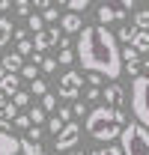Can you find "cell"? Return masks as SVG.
Wrapping results in <instances>:
<instances>
[{
	"instance_id": "cell-17",
	"label": "cell",
	"mask_w": 149,
	"mask_h": 155,
	"mask_svg": "<svg viewBox=\"0 0 149 155\" xmlns=\"http://www.w3.org/2000/svg\"><path fill=\"white\" fill-rule=\"evenodd\" d=\"M134 30H149V9H140L134 15Z\"/></svg>"
},
{
	"instance_id": "cell-11",
	"label": "cell",
	"mask_w": 149,
	"mask_h": 155,
	"mask_svg": "<svg viewBox=\"0 0 149 155\" xmlns=\"http://www.w3.org/2000/svg\"><path fill=\"white\" fill-rule=\"evenodd\" d=\"M60 30L63 33H81V15L78 12H66L60 18Z\"/></svg>"
},
{
	"instance_id": "cell-5",
	"label": "cell",
	"mask_w": 149,
	"mask_h": 155,
	"mask_svg": "<svg viewBox=\"0 0 149 155\" xmlns=\"http://www.w3.org/2000/svg\"><path fill=\"white\" fill-rule=\"evenodd\" d=\"M78 140H81V125L78 122H66L63 131L54 137V146H57V152L63 155V152H69V149H74Z\"/></svg>"
},
{
	"instance_id": "cell-19",
	"label": "cell",
	"mask_w": 149,
	"mask_h": 155,
	"mask_svg": "<svg viewBox=\"0 0 149 155\" xmlns=\"http://www.w3.org/2000/svg\"><path fill=\"white\" fill-rule=\"evenodd\" d=\"M9 101H12V104H15V107H27V104H30V93H24V90H18V93H12V98H9Z\"/></svg>"
},
{
	"instance_id": "cell-37",
	"label": "cell",
	"mask_w": 149,
	"mask_h": 155,
	"mask_svg": "<svg viewBox=\"0 0 149 155\" xmlns=\"http://www.w3.org/2000/svg\"><path fill=\"white\" fill-rule=\"evenodd\" d=\"M57 116H60L63 122H72V107H60V110H57Z\"/></svg>"
},
{
	"instance_id": "cell-47",
	"label": "cell",
	"mask_w": 149,
	"mask_h": 155,
	"mask_svg": "<svg viewBox=\"0 0 149 155\" xmlns=\"http://www.w3.org/2000/svg\"><path fill=\"white\" fill-rule=\"evenodd\" d=\"M101 3H113V0H101Z\"/></svg>"
},
{
	"instance_id": "cell-6",
	"label": "cell",
	"mask_w": 149,
	"mask_h": 155,
	"mask_svg": "<svg viewBox=\"0 0 149 155\" xmlns=\"http://www.w3.org/2000/svg\"><path fill=\"white\" fill-rule=\"evenodd\" d=\"M81 87H84V78H81V72H66V75L60 78L57 96H63V98H78V96H81Z\"/></svg>"
},
{
	"instance_id": "cell-36",
	"label": "cell",
	"mask_w": 149,
	"mask_h": 155,
	"mask_svg": "<svg viewBox=\"0 0 149 155\" xmlns=\"http://www.w3.org/2000/svg\"><path fill=\"white\" fill-rule=\"evenodd\" d=\"M87 84H90V87H95V90H101V75H95V72H90V78H87Z\"/></svg>"
},
{
	"instance_id": "cell-25",
	"label": "cell",
	"mask_w": 149,
	"mask_h": 155,
	"mask_svg": "<svg viewBox=\"0 0 149 155\" xmlns=\"http://www.w3.org/2000/svg\"><path fill=\"white\" fill-rule=\"evenodd\" d=\"M27 116H30V125H42V122H45V110H42V107H33Z\"/></svg>"
},
{
	"instance_id": "cell-45",
	"label": "cell",
	"mask_w": 149,
	"mask_h": 155,
	"mask_svg": "<svg viewBox=\"0 0 149 155\" xmlns=\"http://www.w3.org/2000/svg\"><path fill=\"white\" fill-rule=\"evenodd\" d=\"M63 155H84L81 149H69V152H63Z\"/></svg>"
},
{
	"instance_id": "cell-15",
	"label": "cell",
	"mask_w": 149,
	"mask_h": 155,
	"mask_svg": "<svg viewBox=\"0 0 149 155\" xmlns=\"http://www.w3.org/2000/svg\"><path fill=\"white\" fill-rule=\"evenodd\" d=\"M21 155H48V152H45L39 143H33V140L24 137V140H21Z\"/></svg>"
},
{
	"instance_id": "cell-14",
	"label": "cell",
	"mask_w": 149,
	"mask_h": 155,
	"mask_svg": "<svg viewBox=\"0 0 149 155\" xmlns=\"http://www.w3.org/2000/svg\"><path fill=\"white\" fill-rule=\"evenodd\" d=\"M15 116H18V107H15L9 98H3V101H0V119H3V122H12Z\"/></svg>"
},
{
	"instance_id": "cell-2",
	"label": "cell",
	"mask_w": 149,
	"mask_h": 155,
	"mask_svg": "<svg viewBox=\"0 0 149 155\" xmlns=\"http://www.w3.org/2000/svg\"><path fill=\"white\" fill-rule=\"evenodd\" d=\"M125 122H128V116L122 114V107L98 104L93 110H87V134L93 140H116Z\"/></svg>"
},
{
	"instance_id": "cell-46",
	"label": "cell",
	"mask_w": 149,
	"mask_h": 155,
	"mask_svg": "<svg viewBox=\"0 0 149 155\" xmlns=\"http://www.w3.org/2000/svg\"><path fill=\"white\" fill-rule=\"evenodd\" d=\"M57 3H63V6H66V0H57Z\"/></svg>"
},
{
	"instance_id": "cell-22",
	"label": "cell",
	"mask_w": 149,
	"mask_h": 155,
	"mask_svg": "<svg viewBox=\"0 0 149 155\" xmlns=\"http://www.w3.org/2000/svg\"><path fill=\"white\" fill-rule=\"evenodd\" d=\"M27 27H30L33 33H39V30L45 27V21H42V15H36V12H33V15H27Z\"/></svg>"
},
{
	"instance_id": "cell-9",
	"label": "cell",
	"mask_w": 149,
	"mask_h": 155,
	"mask_svg": "<svg viewBox=\"0 0 149 155\" xmlns=\"http://www.w3.org/2000/svg\"><path fill=\"white\" fill-rule=\"evenodd\" d=\"M101 98H104L101 104H108V107H122V104H125V90H122V87H119V84L113 81L111 87H104Z\"/></svg>"
},
{
	"instance_id": "cell-35",
	"label": "cell",
	"mask_w": 149,
	"mask_h": 155,
	"mask_svg": "<svg viewBox=\"0 0 149 155\" xmlns=\"http://www.w3.org/2000/svg\"><path fill=\"white\" fill-rule=\"evenodd\" d=\"M27 140L39 143V140H42V128H39V125H30V134H27Z\"/></svg>"
},
{
	"instance_id": "cell-32",
	"label": "cell",
	"mask_w": 149,
	"mask_h": 155,
	"mask_svg": "<svg viewBox=\"0 0 149 155\" xmlns=\"http://www.w3.org/2000/svg\"><path fill=\"white\" fill-rule=\"evenodd\" d=\"M15 12L27 18V15H30V0H15Z\"/></svg>"
},
{
	"instance_id": "cell-28",
	"label": "cell",
	"mask_w": 149,
	"mask_h": 155,
	"mask_svg": "<svg viewBox=\"0 0 149 155\" xmlns=\"http://www.w3.org/2000/svg\"><path fill=\"white\" fill-rule=\"evenodd\" d=\"M54 107H57V98L51 96V93H45V96H42V110H45V114H51Z\"/></svg>"
},
{
	"instance_id": "cell-16",
	"label": "cell",
	"mask_w": 149,
	"mask_h": 155,
	"mask_svg": "<svg viewBox=\"0 0 149 155\" xmlns=\"http://www.w3.org/2000/svg\"><path fill=\"white\" fill-rule=\"evenodd\" d=\"M12 30H15V27H12V21H9V18H0V48H3V45L9 42Z\"/></svg>"
},
{
	"instance_id": "cell-38",
	"label": "cell",
	"mask_w": 149,
	"mask_h": 155,
	"mask_svg": "<svg viewBox=\"0 0 149 155\" xmlns=\"http://www.w3.org/2000/svg\"><path fill=\"white\" fill-rule=\"evenodd\" d=\"M125 72H128L131 78H137L140 75V63H125Z\"/></svg>"
},
{
	"instance_id": "cell-40",
	"label": "cell",
	"mask_w": 149,
	"mask_h": 155,
	"mask_svg": "<svg viewBox=\"0 0 149 155\" xmlns=\"http://www.w3.org/2000/svg\"><path fill=\"white\" fill-rule=\"evenodd\" d=\"M98 155H122L119 152V146H104V149H95Z\"/></svg>"
},
{
	"instance_id": "cell-43",
	"label": "cell",
	"mask_w": 149,
	"mask_h": 155,
	"mask_svg": "<svg viewBox=\"0 0 149 155\" xmlns=\"http://www.w3.org/2000/svg\"><path fill=\"white\" fill-rule=\"evenodd\" d=\"M116 3H119V6H122V9H125V12H128L131 6H134V0H116Z\"/></svg>"
},
{
	"instance_id": "cell-42",
	"label": "cell",
	"mask_w": 149,
	"mask_h": 155,
	"mask_svg": "<svg viewBox=\"0 0 149 155\" xmlns=\"http://www.w3.org/2000/svg\"><path fill=\"white\" fill-rule=\"evenodd\" d=\"M60 48H72V39H69V36H60Z\"/></svg>"
},
{
	"instance_id": "cell-39",
	"label": "cell",
	"mask_w": 149,
	"mask_h": 155,
	"mask_svg": "<svg viewBox=\"0 0 149 155\" xmlns=\"http://www.w3.org/2000/svg\"><path fill=\"white\" fill-rule=\"evenodd\" d=\"M72 116H87V104H84V101H78V104L72 107Z\"/></svg>"
},
{
	"instance_id": "cell-1",
	"label": "cell",
	"mask_w": 149,
	"mask_h": 155,
	"mask_svg": "<svg viewBox=\"0 0 149 155\" xmlns=\"http://www.w3.org/2000/svg\"><path fill=\"white\" fill-rule=\"evenodd\" d=\"M74 57L81 63V69H90L101 78H116L122 75V60H119V45L108 27L101 24H87L81 27V36H78V48H74Z\"/></svg>"
},
{
	"instance_id": "cell-10",
	"label": "cell",
	"mask_w": 149,
	"mask_h": 155,
	"mask_svg": "<svg viewBox=\"0 0 149 155\" xmlns=\"http://www.w3.org/2000/svg\"><path fill=\"white\" fill-rule=\"evenodd\" d=\"M18 90H21V78L15 72H3V78H0V93L6 98H12V93H18Z\"/></svg>"
},
{
	"instance_id": "cell-20",
	"label": "cell",
	"mask_w": 149,
	"mask_h": 155,
	"mask_svg": "<svg viewBox=\"0 0 149 155\" xmlns=\"http://www.w3.org/2000/svg\"><path fill=\"white\" fill-rule=\"evenodd\" d=\"M90 3H93V0H66V6H69V12H78V15H81V12H84V9H87Z\"/></svg>"
},
{
	"instance_id": "cell-8",
	"label": "cell",
	"mask_w": 149,
	"mask_h": 155,
	"mask_svg": "<svg viewBox=\"0 0 149 155\" xmlns=\"http://www.w3.org/2000/svg\"><path fill=\"white\" fill-rule=\"evenodd\" d=\"M125 9L122 6H113V3H101L98 6V21H101V27L104 24H111V21H125Z\"/></svg>"
},
{
	"instance_id": "cell-4",
	"label": "cell",
	"mask_w": 149,
	"mask_h": 155,
	"mask_svg": "<svg viewBox=\"0 0 149 155\" xmlns=\"http://www.w3.org/2000/svg\"><path fill=\"white\" fill-rule=\"evenodd\" d=\"M119 152L122 155H149V128L140 122H125L119 131Z\"/></svg>"
},
{
	"instance_id": "cell-26",
	"label": "cell",
	"mask_w": 149,
	"mask_h": 155,
	"mask_svg": "<svg viewBox=\"0 0 149 155\" xmlns=\"http://www.w3.org/2000/svg\"><path fill=\"white\" fill-rule=\"evenodd\" d=\"M15 54H21V57L33 54V42H30V39H18V51H15Z\"/></svg>"
},
{
	"instance_id": "cell-13",
	"label": "cell",
	"mask_w": 149,
	"mask_h": 155,
	"mask_svg": "<svg viewBox=\"0 0 149 155\" xmlns=\"http://www.w3.org/2000/svg\"><path fill=\"white\" fill-rule=\"evenodd\" d=\"M128 45L137 51V54H146L149 51V30H134V36H131Z\"/></svg>"
},
{
	"instance_id": "cell-23",
	"label": "cell",
	"mask_w": 149,
	"mask_h": 155,
	"mask_svg": "<svg viewBox=\"0 0 149 155\" xmlns=\"http://www.w3.org/2000/svg\"><path fill=\"white\" fill-rule=\"evenodd\" d=\"M131 36H134V27H128V24H122V27H119V33H116V42H131Z\"/></svg>"
},
{
	"instance_id": "cell-41",
	"label": "cell",
	"mask_w": 149,
	"mask_h": 155,
	"mask_svg": "<svg viewBox=\"0 0 149 155\" xmlns=\"http://www.w3.org/2000/svg\"><path fill=\"white\" fill-rule=\"evenodd\" d=\"M33 6H36V9H48V6H51V0H33Z\"/></svg>"
},
{
	"instance_id": "cell-44",
	"label": "cell",
	"mask_w": 149,
	"mask_h": 155,
	"mask_svg": "<svg viewBox=\"0 0 149 155\" xmlns=\"http://www.w3.org/2000/svg\"><path fill=\"white\" fill-rule=\"evenodd\" d=\"M9 9V0H0V12H6Z\"/></svg>"
},
{
	"instance_id": "cell-34",
	"label": "cell",
	"mask_w": 149,
	"mask_h": 155,
	"mask_svg": "<svg viewBox=\"0 0 149 155\" xmlns=\"http://www.w3.org/2000/svg\"><path fill=\"white\" fill-rule=\"evenodd\" d=\"M12 122H15L18 128H30V116H27V114H18L15 119H12Z\"/></svg>"
},
{
	"instance_id": "cell-31",
	"label": "cell",
	"mask_w": 149,
	"mask_h": 155,
	"mask_svg": "<svg viewBox=\"0 0 149 155\" xmlns=\"http://www.w3.org/2000/svg\"><path fill=\"white\" fill-rule=\"evenodd\" d=\"M63 125H66V122H63V119H60V116H54V119H51V122H48V131H51V134H60V131H63Z\"/></svg>"
},
{
	"instance_id": "cell-24",
	"label": "cell",
	"mask_w": 149,
	"mask_h": 155,
	"mask_svg": "<svg viewBox=\"0 0 149 155\" xmlns=\"http://www.w3.org/2000/svg\"><path fill=\"white\" fill-rule=\"evenodd\" d=\"M18 78H27V81H36V78H39V69L33 66V63H30V66H21Z\"/></svg>"
},
{
	"instance_id": "cell-12",
	"label": "cell",
	"mask_w": 149,
	"mask_h": 155,
	"mask_svg": "<svg viewBox=\"0 0 149 155\" xmlns=\"http://www.w3.org/2000/svg\"><path fill=\"white\" fill-rule=\"evenodd\" d=\"M21 66H24V57L15 54V51H12V54H6V57H0V69H3V72H15V75H18Z\"/></svg>"
},
{
	"instance_id": "cell-7",
	"label": "cell",
	"mask_w": 149,
	"mask_h": 155,
	"mask_svg": "<svg viewBox=\"0 0 149 155\" xmlns=\"http://www.w3.org/2000/svg\"><path fill=\"white\" fill-rule=\"evenodd\" d=\"M60 42V30L57 27H42L39 33H33V51H48L51 45H57Z\"/></svg>"
},
{
	"instance_id": "cell-48",
	"label": "cell",
	"mask_w": 149,
	"mask_h": 155,
	"mask_svg": "<svg viewBox=\"0 0 149 155\" xmlns=\"http://www.w3.org/2000/svg\"><path fill=\"white\" fill-rule=\"evenodd\" d=\"M3 98H6V96H3V93H0V101H3Z\"/></svg>"
},
{
	"instance_id": "cell-21",
	"label": "cell",
	"mask_w": 149,
	"mask_h": 155,
	"mask_svg": "<svg viewBox=\"0 0 149 155\" xmlns=\"http://www.w3.org/2000/svg\"><path fill=\"white\" fill-rule=\"evenodd\" d=\"M42 21H45V24H54V21H60V12H57V6H48V9H42Z\"/></svg>"
},
{
	"instance_id": "cell-33",
	"label": "cell",
	"mask_w": 149,
	"mask_h": 155,
	"mask_svg": "<svg viewBox=\"0 0 149 155\" xmlns=\"http://www.w3.org/2000/svg\"><path fill=\"white\" fill-rule=\"evenodd\" d=\"M39 66H42V72H57V60L54 57H42Z\"/></svg>"
},
{
	"instance_id": "cell-3",
	"label": "cell",
	"mask_w": 149,
	"mask_h": 155,
	"mask_svg": "<svg viewBox=\"0 0 149 155\" xmlns=\"http://www.w3.org/2000/svg\"><path fill=\"white\" fill-rule=\"evenodd\" d=\"M146 75H137L131 81V114H134V122H140L143 128H149V60L143 63Z\"/></svg>"
},
{
	"instance_id": "cell-49",
	"label": "cell",
	"mask_w": 149,
	"mask_h": 155,
	"mask_svg": "<svg viewBox=\"0 0 149 155\" xmlns=\"http://www.w3.org/2000/svg\"><path fill=\"white\" fill-rule=\"evenodd\" d=\"M0 78H3V69H0Z\"/></svg>"
},
{
	"instance_id": "cell-50",
	"label": "cell",
	"mask_w": 149,
	"mask_h": 155,
	"mask_svg": "<svg viewBox=\"0 0 149 155\" xmlns=\"http://www.w3.org/2000/svg\"><path fill=\"white\" fill-rule=\"evenodd\" d=\"M93 155H98V152H93Z\"/></svg>"
},
{
	"instance_id": "cell-30",
	"label": "cell",
	"mask_w": 149,
	"mask_h": 155,
	"mask_svg": "<svg viewBox=\"0 0 149 155\" xmlns=\"http://www.w3.org/2000/svg\"><path fill=\"white\" fill-rule=\"evenodd\" d=\"M101 98V90H95V87H87V93H84V104H90V101H98Z\"/></svg>"
},
{
	"instance_id": "cell-29",
	"label": "cell",
	"mask_w": 149,
	"mask_h": 155,
	"mask_svg": "<svg viewBox=\"0 0 149 155\" xmlns=\"http://www.w3.org/2000/svg\"><path fill=\"white\" fill-rule=\"evenodd\" d=\"M57 60H60V66H69V63L74 60V51H72V48H60V57H57Z\"/></svg>"
},
{
	"instance_id": "cell-18",
	"label": "cell",
	"mask_w": 149,
	"mask_h": 155,
	"mask_svg": "<svg viewBox=\"0 0 149 155\" xmlns=\"http://www.w3.org/2000/svg\"><path fill=\"white\" fill-rule=\"evenodd\" d=\"M119 60H122V63H140V54H137L131 45H125V48L119 51Z\"/></svg>"
},
{
	"instance_id": "cell-27",
	"label": "cell",
	"mask_w": 149,
	"mask_h": 155,
	"mask_svg": "<svg viewBox=\"0 0 149 155\" xmlns=\"http://www.w3.org/2000/svg\"><path fill=\"white\" fill-rule=\"evenodd\" d=\"M30 84H33V87H30V93H33V96H45V93H48V84H45V81H30Z\"/></svg>"
}]
</instances>
